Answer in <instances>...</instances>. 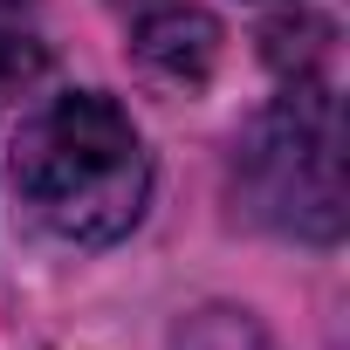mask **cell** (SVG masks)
Wrapping results in <instances>:
<instances>
[{
    "mask_svg": "<svg viewBox=\"0 0 350 350\" xmlns=\"http://www.w3.org/2000/svg\"><path fill=\"white\" fill-rule=\"evenodd\" d=\"M14 179L49 234H62L69 247H110L144 213L151 158L137 124L110 96L69 90L21 131Z\"/></svg>",
    "mask_w": 350,
    "mask_h": 350,
    "instance_id": "6da1fadb",
    "label": "cell"
},
{
    "mask_svg": "<svg viewBox=\"0 0 350 350\" xmlns=\"http://www.w3.org/2000/svg\"><path fill=\"white\" fill-rule=\"evenodd\" d=\"M234 186L247 213L288 241L343 234V124L316 76H295L234 144Z\"/></svg>",
    "mask_w": 350,
    "mask_h": 350,
    "instance_id": "7a4b0ae2",
    "label": "cell"
},
{
    "mask_svg": "<svg viewBox=\"0 0 350 350\" xmlns=\"http://www.w3.org/2000/svg\"><path fill=\"white\" fill-rule=\"evenodd\" d=\"M131 55L165 83H206L220 62V21L200 0H131Z\"/></svg>",
    "mask_w": 350,
    "mask_h": 350,
    "instance_id": "3957f363",
    "label": "cell"
},
{
    "mask_svg": "<svg viewBox=\"0 0 350 350\" xmlns=\"http://www.w3.org/2000/svg\"><path fill=\"white\" fill-rule=\"evenodd\" d=\"M42 69H49V49L21 21V0H0V103H14L28 83H42Z\"/></svg>",
    "mask_w": 350,
    "mask_h": 350,
    "instance_id": "277c9868",
    "label": "cell"
}]
</instances>
